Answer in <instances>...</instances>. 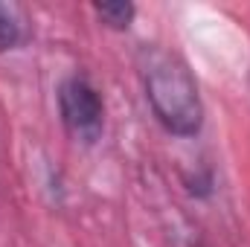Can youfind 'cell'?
Segmentation results:
<instances>
[{
    "label": "cell",
    "mask_w": 250,
    "mask_h": 247,
    "mask_svg": "<svg viewBox=\"0 0 250 247\" xmlns=\"http://www.w3.org/2000/svg\"><path fill=\"white\" fill-rule=\"evenodd\" d=\"M146 99L169 134L195 137L204 128V102L189 64L166 50H146L143 56Z\"/></svg>",
    "instance_id": "obj_1"
},
{
    "label": "cell",
    "mask_w": 250,
    "mask_h": 247,
    "mask_svg": "<svg viewBox=\"0 0 250 247\" xmlns=\"http://www.w3.org/2000/svg\"><path fill=\"white\" fill-rule=\"evenodd\" d=\"M59 114L67 128V134L76 143L93 145L96 140H102L105 131V102L99 96V90L90 84L87 76L76 73L70 79H64L59 87Z\"/></svg>",
    "instance_id": "obj_2"
},
{
    "label": "cell",
    "mask_w": 250,
    "mask_h": 247,
    "mask_svg": "<svg viewBox=\"0 0 250 247\" xmlns=\"http://www.w3.org/2000/svg\"><path fill=\"white\" fill-rule=\"evenodd\" d=\"M26 41V18L15 3H0V53H9Z\"/></svg>",
    "instance_id": "obj_3"
},
{
    "label": "cell",
    "mask_w": 250,
    "mask_h": 247,
    "mask_svg": "<svg viewBox=\"0 0 250 247\" xmlns=\"http://www.w3.org/2000/svg\"><path fill=\"white\" fill-rule=\"evenodd\" d=\"M93 12H96V18H99L108 29H114V32H125V29L134 23V18H137V6H134L131 0L93 3Z\"/></svg>",
    "instance_id": "obj_4"
}]
</instances>
